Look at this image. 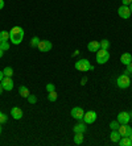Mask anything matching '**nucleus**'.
<instances>
[{"label":"nucleus","mask_w":132,"mask_h":146,"mask_svg":"<svg viewBox=\"0 0 132 146\" xmlns=\"http://www.w3.org/2000/svg\"><path fill=\"white\" fill-rule=\"evenodd\" d=\"M24 40V29L21 27H13L9 31V41L13 45H20Z\"/></svg>","instance_id":"f257e3e1"},{"label":"nucleus","mask_w":132,"mask_h":146,"mask_svg":"<svg viewBox=\"0 0 132 146\" xmlns=\"http://www.w3.org/2000/svg\"><path fill=\"white\" fill-rule=\"evenodd\" d=\"M74 67H75V70H78V71H81V72H87V71L94 70V66L90 63L88 59H79V61H77Z\"/></svg>","instance_id":"f03ea898"},{"label":"nucleus","mask_w":132,"mask_h":146,"mask_svg":"<svg viewBox=\"0 0 132 146\" xmlns=\"http://www.w3.org/2000/svg\"><path fill=\"white\" fill-rule=\"evenodd\" d=\"M95 59H96V62H98L99 65H105V63H107V62H109V59H110L109 50L99 49V50L96 51V57H95Z\"/></svg>","instance_id":"7ed1b4c3"},{"label":"nucleus","mask_w":132,"mask_h":146,"mask_svg":"<svg viewBox=\"0 0 132 146\" xmlns=\"http://www.w3.org/2000/svg\"><path fill=\"white\" fill-rule=\"evenodd\" d=\"M116 84H118L119 88H128L129 86H131V78H129V75H125V74H122L116 79Z\"/></svg>","instance_id":"20e7f679"},{"label":"nucleus","mask_w":132,"mask_h":146,"mask_svg":"<svg viewBox=\"0 0 132 146\" xmlns=\"http://www.w3.org/2000/svg\"><path fill=\"white\" fill-rule=\"evenodd\" d=\"M52 42L50 41H48V40H41L40 42H38V46L37 49L41 51V53H48L49 50H52Z\"/></svg>","instance_id":"39448f33"},{"label":"nucleus","mask_w":132,"mask_h":146,"mask_svg":"<svg viewBox=\"0 0 132 146\" xmlns=\"http://www.w3.org/2000/svg\"><path fill=\"white\" fill-rule=\"evenodd\" d=\"M71 117L75 120H79V121H82L83 120V116H85V111L81 108V107H74V108L71 109Z\"/></svg>","instance_id":"423d86ee"},{"label":"nucleus","mask_w":132,"mask_h":146,"mask_svg":"<svg viewBox=\"0 0 132 146\" xmlns=\"http://www.w3.org/2000/svg\"><path fill=\"white\" fill-rule=\"evenodd\" d=\"M95 120H96V112H95V111H87V112H85L83 121L86 122V125H88V124H94Z\"/></svg>","instance_id":"0eeeda50"},{"label":"nucleus","mask_w":132,"mask_h":146,"mask_svg":"<svg viewBox=\"0 0 132 146\" xmlns=\"http://www.w3.org/2000/svg\"><path fill=\"white\" fill-rule=\"evenodd\" d=\"M118 15L122 19H129V17L132 16V13H131V9H129V7L128 5H122V7H119V9H118Z\"/></svg>","instance_id":"6e6552de"},{"label":"nucleus","mask_w":132,"mask_h":146,"mask_svg":"<svg viewBox=\"0 0 132 146\" xmlns=\"http://www.w3.org/2000/svg\"><path fill=\"white\" fill-rule=\"evenodd\" d=\"M131 119H132V112H120L116 120L119 121V124H128Z\"/></svg>","instance_id":"1a4fd4ad"},{"label":"nucleus","mask_w":132,"mask_h":146,"mask_svg":"<svg viewBox=\"0 0 132 146\" xmlns=\"http://www.w3.org/2000/svg\"><path fill=\"white\" fill-rule=\"evenodd\" d=\"M118 132L120 133L122 137H129V134L132 133V126H129L128 124H120Z\"/></svg>","instance_id":"9d476101"},{"label":"nucleus","mask_w":132,"mask_h":146,"mask_svg":"<svg viewBox=\"0 0 132 146\" xmlns=\"http://www.w3.org/2000/svg\"><path fill=\"white\" fill-rule=\"evenodd\" d=\"M1 84H3L4 91H11V90L13 88V80L9 76H4L3 80H1Z\"/></svg>","instance_id":"9b49d317"},{"label":"nucleus","mask_w":132,"mask_h":146,"mask_svg":"<svg viewBox=\"0 0 132 146\" xmlns=\"http://www.w3.org/2000/svg\"><path fill=\"white\" fill-rule=\"evenodd\" d=\"M99 49H101V42H98V41H91V42H88V45H87V50L88 51L96 53Z\"/></svg>","instance_id":"f8f14e48"},{"label":"nucleus","mask_w":132,"mask_h":146,"mask_svg":"<svg viewBox=\"0 0 132 146\" xmlns=\"http://www.w3.org/2000/svg\"><path fill=\"white\" fill-rule=\"evenodd\" d=\"M11 116H12L15 120H20L21 117H23V111H21V108L13 107V108L11 109Z\"/></svg>","instance_id":"ddd939ff"},{"label":"nucleus","mask_w":132,"mask_h":146,"mask_svg":"<svg viewBox=\"0 0 132 146\" xmlns=\"http://www.w3.org/2000/svg\"><path fill=\"white\" fill-rule=\"evenodd\" d=\"M73 130H74V133H85L86 132V122H78V124H75L74 126H73Z\"/></svg>","instance_id":"4468645a"},{"label":"nucleus","mask_w":132,"mask_h":146,"mask_svg":"<svg viewBox=\"0 0 132 146\" xmlns=\"http://www.w3.org/2000/svg\"><path fill=\"white\" fill-rule=\"evenodd\" d=\"M120 62H122L124 66L129 65V63L132 62V55L129 54V53H123L122 57H120Z\"/></svg>","instance_id":"2eb2a0df"},{"label":"nucleus","mask_w":132,"mask_h":146,"mask_svg":"<svg viewBox=\"0 0 132 146\" xmlns=\"http://www.w3.org/2000/svg\"><path fill=\"white\" fill-rule=\"evenodd\" d=\"M19 94H20L21 98H28V96L31 95L29 88H28V87H25V86H20V87H19Z\"/></svg>","instance_id":"dca6fc26"},{"label":"nucleus","mask_w":132,"mask_h":146,"mask_svg":"<svg viewBox=\"0 0 132 146\" xmlns=\"http://www.w3.org/2000/svg\"><path fill=\"white\" fill-rule=\"evenodd\" d=\"M83 133H74V143L75 145H82L83 143Z\"/></svg>","instance_id":"f3484780"},{"label":"nucleus","mask_w":132,"mask_h":146,"mask_svg":"<svg viewBox=\"0 0 132 146\" xmlns=\"http://www.w3.org/2000/svg\"><path fill=\"white\" fill-rule=\"evenodd\" d=\"M110 138H111L112 142H119V139L122 138V136H120V133L118 130H112L111 134H110Z\"/></svg>","instance_id":"a211bd4d"},{"label":"nucleus","mask_w":132,"mask_h":146,"mask_svg":"<svg viewBox=\"0 0 132 146\" xmlns=\"http://www.w3.org/2000/svg\"><path fill=\"white\" fill-rule=\"evenodd\" d=\"M119 145L120 146H131L132 145V141L129 137H122V138L119 139Z\"/></svg>","instance_id":"6ab92c4d"},{"label":"nucleus","mask_w":132,"mask_h":146,"mask_svg":"<svg viewBox=\"0 0 132 146\" xmlns=\"http://www.w3.org/2000/svg\"><path fill=\"white\" fill-rule=\"evenodd\" d=\"M3 72H4V76H9V78H12V76H13V68L9 67V66L4 67Z\"/></svg>","instance_id":"aec40b11"},{"label":"nucleus","mask_w":132,"mask_h":146,"mask_svg":"<svg viewBox=\"0 0 132 146\" xmlns=\"http://www.w3.org/2000/svg\"><path fill=\"white\" fill-rule=\"evenodd\" d=\"M0 40L1 41H9V32L8 31L0 32Z\"/></svg>","instance_id":"412c9836"},{"label":"nucleus","mask_w":132,"mask_h":146,"mask_svg":"<svg viewBox=\"0 0 132 146\" xmlns=\"http://www.w3.org/2000/svg\"><path fill=\"white\" fill-rule=\"evenodd\" d=\"M111 44H110L109 40H102L101 41V49H105V50H109Z\"/></svg>","instance_id":"4be33fe9"},{"label":"nucleus","mask_w":132,"mask_h":146,"mask_svg":"<svg viewBox=\"0 0 132 146\" xmlns=\"http://www.w3.org/2000/svg\"><path fill=\"white\" fill-rule=\"evenodd\" d=\"M57 98H58V95H57V92H56V91L49 92V95H48L49 102H56V100H57Z\"/></svg>","instance_id":"5701e85b"},{"label":"nucleus","mask_w":132,"mask_h":146,"mask_svg":"<svg viewBox=\"0 0 132 146\" xmlns=\"http://www.w3.org/2000/svg\"><path fill=\"white\" fill-rule=\"evenodd\" d=\"M40 41L41 40L37 37V36H34V37L31 40V46H32V48H37V46H38V42H40Z\"/></svg>","instance_id":"b1692460"},{"label":"nucleus","mask_w":132,"mask_h":146,"mask_svg":"<svg viewBox=\"0 0 132 146\" xmlns=\"http://www.w3.org/2000/svg\"><path fill=\"white\" fill-rule=\"evenodd\" d=\"M119 126H120V124H119L118 120H116V121H111V122H110V128H111V130H118Z\"/></svg>","instance_id":"393cba45"},{"label":"nucleus","mask_w":132,"mask_h":146,"mask_svg":"<svg viewBox=\"0 0 132 146\" xmlns=\"http://www.w3.org/2000/svg\"><path fill=\"white\" fill-rule=\"evenodd\" d=\"M0 48L3 49L4 51L9 50V42H8V41H1V45H0Z\"/></svg>","instance_id":"a878e982"},{"label":"nucleus","mask_w":132,"mask_h":146,"mask_svg":"<svg viewBox=\"0 0 132 146\" xmlns=\"http://www.w3.org/2000/svg\"><path fill=\"white\" fill-rule=\"evenodd\" d=\"M7 121H8V116L5 113L0 112V124H5Z\"/></svg>","instance_id":"bb28decb"},{"label":"nucleus","mask_w":132,"mask_h":146,"mask_svg":"<svg viewBox=\"0 0 132 146\" xmlns=\"http://www.w3.org/2000/svg\"><path fill=\"white\" fill-rule=\"evenodd\" d=\"M27 99H28V103H29V104H36V103H37V98L34 95H29Z\"/></svg>","instance_id":"cd10ccee"},{"label":"nucleus","mask_w":132,"mask_h":146,"mask_svg":"<svg viewBox=\"0 0 132 146\" xmlns=\"http://www.w3.org/2000/svg\"><path fill=\"white\" fill-rule=\"evenodd\" d=\"M125 67H127V68H125L124 74H125V75H131V74H132V62H131V63H129V65H127V66H125Z\"/></svg>","instance_id":"c85d7f7f"},{"label":"nucleus","mask_w":132,"mask_h":146,"mask_svg":"<svg viewBox=\"0 0 132 146\" xmlns=\"http://www.w3.org/2000/svg\"><path fill=\"white\" fill-rule=\"evenodd\" d=\"M46 91H48V92L56 91V86L53 84V83H48V84H46Z\"/></svg>","instance_id":"c756f323"},{"label":"nucleus","mask_w":132,"mask_h":146,"mask_svg":"<svg viewBox=\"0 0 132 146\" xmlns=\"http://www.w3.org/2000/svg\"><path fill=\"white\" fill-rule=\"evenodd\" d=\"M123 5H129V4L132 3V0H122Z\"/></svg>","instance_id":"7c9ffc66"},{"label":"nucleus","mask_w":132,"mask_h":146,"mask_svg":"<svg viewBox=\"0 0 132 146\" xmlns=\"http://www.w3.org/2000/svg\"><path fill=\"white\" fill-rule=\"evenodd\" d=\"M86 83H87V78L85 76V78H82V80H81V86H85Z\"/></svg>","instance_id":"2f4dec72"},{"label":"nucleus","mask_w":132,"mask_h":146,"mask_svg":"<svg viewBox=\"0 0 132 146\" xmlns=\"http://www.w3.org/2000/svg\"><path fill=\"white\" fill-rule=\"evenodd\" d=\"M4 8V0H0V9Z\"/></svg>","instance_id":"473e14b6"},{"label":"nucleus","mask_w":132,"mask_h":146,"mask_svg":"<svg viewBox=\"0 0 132 146\" xmlns=\"http://www.w3.org/2000/svg\"><path fill=\"white\" fill-rule=\"evenodd\" d=\"M3 78H4V72H3V71H0V82L3 80Z\"/></svg>","instance_id":"72a5a7b5"},{"label":"nucleus","mask_w":132,"mask_h":146,"mask_svg":"<svg viewBox=\"0 0 132 146\" xmlns=\"http://www.w3.org/2000/svg\"><path fill=\"white\" fill-rule=\"evenodd\" d=\"M3 84H1V82H0V95H1V94H3Z\"/></svg>","instance_id":"f704fd0d"},{"label":"nucleus","mask_w":132,"mask_h":146,"mask_svg":"<svg viewBox=\"0 0 132 146\" xmlns=\"http://www.w3.org/2000/svg\"><path fill=\"white\" fill-rule=\"evenodd\" d=\"M78 54H79V50H75L74 53H73V57H75V55H78Z\"/></svg>","instance_id":"c9c22d12"},{"label":"nucleus","mask_w":132,"mask_h":146,"mask_svg":"<svg viewBox=\"0 0 132 146\" xmlns=\"http://www.w3.org/2000/svg\"><path fill=\"white\" fill-rule=\"evenodd\" d=\"M3 54H4V50H3V49H1V48H0V58L3 57Z\"/></svg>","instance_id":"e433bc0d"},{"label":"nucleus","mask_w":132,"mask_h":146,"mask_svg":"<svg viewBox=\"0 0 132 146\" xmlns=\"http://www.w3.org/2000/svg\"><path fill=\"white\" fill-rule=\"evenodd\" d=\"M128 7H129V9H131V13H132V3H131V4H129Z\"/></svg>","instance_id":"4c0bfd02"},{"label":"nucleus","mask_w":132,"mask_h":146,"mask_svg":"<svg viewBox=\"0 0 132 146\" xmlns=\"http://www.w3.org/2000/svg\"><path fill=\"white\" fill-rule=\"evenodd\" d=\"M0 134H1V124H0Z\"/></svg>","instance_id":"58836bf2"},{"label":"nucleus","mask_w":132,"mask_h":146,"mask_svg":"<svg viewBox=\"0 0 132 146\" xmlns=\"http://www.w3.org/2000/svg\"><path fill=\"white\" fill-rule=\"evenodd\" d=\"M129 138H131V141H132V133H131V134H129Z\"/></svg>","instance_id":"ea45409f"},{"label":"nucleus","mask_w":132,"mask_h":146,"mask_svg":"<svg viewBox=\"0 0 132 146\" xmlns=\"http://www.w3.org/2000/svg\"><path fill=\"white\" fill-rule=\"evenodd\" d=\"M0 45H1V40H0Z\"/></svg>","instance_id":"a19ab883"},{"label":"nucleus","mask_w":132,"mask_h":146,"mask_svg":"<svg viewBox=\"0 0 132 146\" xmlns=\"http://www.w3.org/2000/svg\"><path fill=\"white\" fill-rule=\"evenodd\" d=\"M131 146H132V145H131Z\"/></svg>","instance_id":"79ce46f5"}]
</instances>
